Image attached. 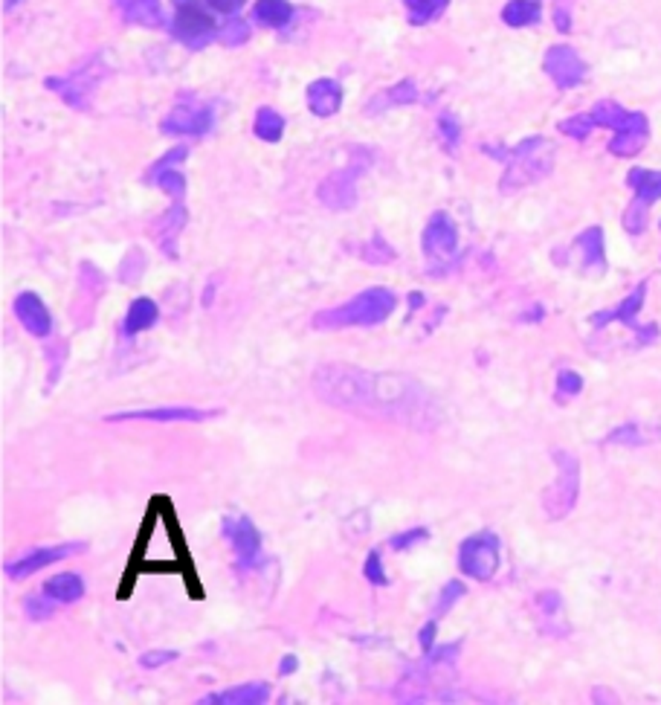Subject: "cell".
Returning a JSON list of instances; mask_svg holds the SVG:
<instances>
[{
    "mask_svg": "<svg viewBox=\"0 0 661 705\" xmlns=\"http://www.w3.org/2000/svg\"><path fill=\"white\" fill-rule=\"evenodd\" d=\"M313 392L345 413L377 415L409 427H427L433 421V398L401 372H365L357 366L328 363L313 372Z\"/></svg>",
    "mask_w": 661,
    "mask_h": 705,
    "instance_id": "6da1fadb",
    "label": "cell"
},
{
    "mask_svg": "<svg viewBox=\"0 0 661 705\" xmlns=\"http://www.w3.org/2000/svg\"><path fill=\"white\" fill-rule=\"evenodd\" d=\"M395 293L386 288H369L363 293H357L354 299L337 308L319 311L313 317V329L317 331H340V329H374L392 317L395 311Z\"/></svg>",
    "mask_w": 661,
    "mask_h": 705,
    "instance_id": "7a4b0ae2",
    "label": "cell"
},
{
    "mask_svg": "<svg viewBox=\"0 0 661 705\" xmlns=\"http://www.w3.org/2000/svg\"><path fill=\"white\" fill-rule=\"evenodd\" d=\"M488 154L499 157L502 163H508L505 174H502V181H499V189L505 195L542 181V177L554 168V145L545 143L542 136H528V140H522L517 149H488Z\"/></svg>",
    "mask_w": 661,
    "mask_h": 705,
    "instance_id": "3957f363",
    "label": "cell"
},
{
    "mask_svg": "<svg viewBox=\"0 0 661 705\" xmlns=\"http://www.w3.org/2000/svg\"><path fill=\"white\" fill-rule=\"evenodd\" d=\"M499 566H502V543L493 531H479V534H470L467 540H461L458 546L461 575L488 584L496 577Z\"/></svg>",
    "mask_w": 661,
    "mask_h": 705,
    "instance_id": "277c9868",
    "label": "cell"
},
{
    "mask_svg": "<svg viewBox=\"0 0 661 705\" xmlns=\"http://www.w3.org/2000/svg\"><path fill=\"white\" fill-rule=\"evenodd\" d=\"M554 461H557V479H554V485L545 491L542 508L549 520H563L577 505V497H580V465H577V459L572 453H565V450H557Z\"/></svg>",
    "mask_w": 661,
    "mask_h": 705,
    "instance_id": "5b68a950",
    "label": "cell"
},
{
    "mask_svg": "<svg viewBox=\"0 0 661 705\" xmlns=\"http://www.w3.org/2000/svg\"><path fill=\"white\" fill-rule=\"evenodd\" d=\"M172 33L188 50H204L209 41L218 38V27L212 15L206 12L204 0H174Z\"/></svg>",
    "mask_w": 661,
    "mask_h": 705,
    "instance_id": "8992f818",
    "label": "cell"
},
{
    "mask_svg": "<svg viewBox=\"0 0 661 705\" xmlns=\"http://www.w3.org/2000/svg\"><path fill=\"white\" fill-rule=\"evenodd\" d=\"M81 552H88V543H81V540L61 543V546H41V549H33V552L20 554L18 561L6 563L4 572H6L9 581H27L29 575H35L41 569H47V566L58 563V561H67V557L81 554Z\"/></svg>",
    "mask_w": 661,
    "mask_h": 705,
    "instance_id": "52a82bcc",
    "label": "cell"
},
{
    "mask_svg": "<svg viewBox=\"0 0 661 705\" xmlns=\"http://www.w3.org/2000/svg\"><path fill=\"white\" fill-rule=\"evenodd\" d=\"M227 543L238 557V569H256L261 561V534L250 517H224L220 520Z\"/></svg>",
    "mask_w": 661,
    "mask_h": 705,
    "instance_id": "ba28073f",
    "label": "cell"
},
{
    "mask_svg": "<svg viewBox=\"0 0 661 705\" xmlns=\"http://www.w3.org/2000/svg\"><path fill=\"white\" fill-rule=\"evenodd\" d=\"M542 70L549 73V79L557 84L560 90H569V88H577L583 79H586V61L577 56V50L569 47V44H554L549 47L542 58Z\"/></svg>",
    "mask_w": 661,
    "mask_h": 705,
    "instance_id": "9c48e42d",
    "label": "cell"
},
{
    "mask_svg": "<svg viewBox=\"0 0 661 705\" xmlns=\"http://www.w3.org/2000/svg\"><path fill=\"white\" fill-rule=\"evenodd\" d=\"M220 415V409H197V407H154V409H131V413H111L104 421L111 424H122V421H157V424H172V421H183V424H201Z\"/></svg>",
    "mask_w": 661,
    "mask_h": 705,
    "instance_id": "30bf717a",
    "label": "cell"
},
{
    "mask_svg": "<svg viewBox=\"0 0 661 705\" xmlns=\"http://www.w3.org/2000/svg\"><path fill=\"white\" fill-rule=\"evenodd\" d=\"M212 111L201 108L195 102L177 105V108L160 122L163 134H174V136H204L212 131Z\"/></svg>",
    "mask_w": 661,
    "mask_h": 705,
    "instance_id": "8fae6325",
    "label": "cell"
},
{
    "mask_svg": "<svg viewBox=\"0 0 661 705\" xmlns=\"http://www.w3.org/2000/svg\"><path fill=\"white\" fill-rule=\"evenodd\" d=\"M319 201L334 209V213H342V209H351L357 204V166L342 168V172H334L331 177H325L317 189Z\"/></svg>",
    "mask_w": 661,
    "mask_h": 705,
    "instance_id": "7c38bea8",
    "label": "cell"
},
{
    "mask_svg": "<svg viewBox=\"0 0 661 705\" xmlns=\"http://www.w3.org/2000/svg\"><path fill=\"white\" fill-rule=\"evenodd\" d=\"M458 250V229L456 224L450 221L447 213H435L429 218V224L424 229V252L429 259H438L444 261L450 256H456Z\"/></svg>",
    "mask_w": 661,
    "mask_h": 705,
    "instance_id": "4fadbf2b",
    "label": "cell"
},
{
    "mask_svg": "<svg viewBox=\"0 0 661 705\" xmlns=\"http://www.w3.org/2000/svg\"><path fill=\"white\" fill-rule=\"evenodd\" d=\"M15 317L18 322L24 325L27 334L38 337V340H44V337L52 334V317H50V308L44 305V299L38 297L33 291H24L15 297Z\"/></svg>",
    "mask_w": 661,
    "mask_h": 705,
    "instance_id": "5bb4252c",
    "label": "cell"
},
{
    "mask_svg": "<svg viewBox=\"0 0 661 705\" xmlns=\"http://www.w3.org/2000/svg\"><path fill=\"white\" fill-rule=\"evenodd\" d=\"M197 702L201 705H265L270 702V686L267 682H244V686L206 693V697H201Z\"/></svg>",
    "mask_w": 661,
    "mask_h": 705,
    "instance_id": "9a60e30c",
    "label": "cell"
},
{
    "mask_svg": "<svg viewBox=\"0 0 661 705\" xmlns=\"http://www.w3.org/2000/svg\"><path fill=\"white\" fill-rule=\"evenodd\" d=\"M589 117H592V122H595V128H612L615 134H618V131H629V128H635V125L647 122L644 113L626 111V108H621V105L612 102V99L597 102L595 108L589 111Z\"/></svg>",
    "mask_w": 661,
    "mask_h": 705,
    "instance_id": "2e32d148",
    "label": "cell"
},
{
    "mask_svg": "<svg viewBox=\"0 0 661 705\" xmlns=\"http://www.w3.org/2000/svg\"><path fill=\"white\" fill-rule=\"evenodd\" d=\"M305 97H308V108H311L313 117L328 120V117H334V113H340V108H342V88H340V81H334V79L311 81Z\"/></svg>",
    "mask_w": 661,
    "mask_h": 705,
    "instance_id": "e0dca14e",
    "label": "cell"
},
{
    "mask_svg": "<svg viewBox=\"0 0 661 705\" xmlns=\"http://www.w3.org/2000/svg\"><path fill=\"white\" fill-rule=\"evenodd\" d=\"M186 206L181 201H174V206L165 213L160 221L154 224V241L169 259H177V238H181L183 227H186Z\"/></svg>",
    "mask_w": 661,
    "mask_h": 705,
    "instance_id": "ac0fdd59",
    "label": "cell"
},
{
    "mask_svg": "<svg viewBox=\"0 0 661 705\" xmlns=\"http://www.w3.org/2000/svg\"><path fill=\"white\" fill-rule=\"evenodd\" d=\"M93 84H96V79H90L88 67L70 73V76H65V79H47V88L58 90V97L67 105H73V108H85V99L90 97Z\"/></svg>",
    "mask_w": 661,
    "mask_h": 705,
    "instance_id": "d6986e66",
    "label": "cell"
},
{
    "mask_svg": "<svg viewBox=\"0 0 661 705\" xmlns=\"http://www.w3.org/2000/svg\"><path fill=\"white\" fill-rule=\"evenodd\" d=\"M644 297H647V285H638V288H635V291L629 293V297L621 302V305H618V308H612V311H603V314H595V317H592V325H595V329H603L606 322L618 320V322H624L626 329L642 331V325L635 322V314L642 311Z\"/></svg>",
    "mask_w": 661,
    "mask_h": 705,
    "instance_id": "ffe728a7",
    "label": "cell"
},
{
    "mask_svg": "<svg viewBox=\"0 0 661 705\" xmlns=\"http://www.w3.org/2000/svg\"><path fill=\"white\" fill-rule=\"evenodd\" d=\"M113 4H117L122 18L131 20V24H140V27H149V29H157V27L165 24L160 0H113Z\"/></svg>",
    "mask_w": 661,
    "mask_h": 705,
    "instance_id": "44dd1931",
    "label": "cell"
},
{
    "mask_svg": "<svg viewBox=\"0 0 661 705\" xmlns=\"http://www.w3.org/2000/svg\"><path fill=\"white\" fill-rule=\"evenodd\" d=\"M41 593L50 595L56 604H76L85 598V581H81V575L76 572H61L56 577H50V581H44Z\"/></svg>",
    "mask_w": 661,
    "mask_h": 705,
    "instance_id": "7402d4cb",
    "label": "cell"
},
{
    "mask_svg": "<svg viewBox=\"0 0 661 705\" xmlns=\"http://www.w3.org/2000/svg\"><path fill=\"white\" fill-rule=\"evenodd\" d=\"M157 320H160V308H157V302L149 299V297H140V299H134V302H131L128 314H125L122 334H125V337H136V334L149 331Z\"/></svg>",
    "mask_w": 661,
    "mask_h": 705,
    "instance_id": "603a6c76",
    "label": "cell"
},
{
    "mask_svg": "<svg viewBox=\"0 0 661 705\" xmlns=\"http://www.w3.org/2000/svg\"><path fill=\"white\" fill-rule=\"evenodd\" d=\"M626 183L635 192V198H642L644 204L661 201V172H656V168H642V166L629 168Z\"/></svg>",
    "mask_w": 661,
    "mask_h": 705,
    "instance_id": "cb8c5ba5",
    "label": "cell"
},
{
    "mask_svg": "<svg viewBox=\"0 0 661 705\" xmlns=\"http://www.w3.org/2000/svg\"><path fill=\"white\" fill-rule=\"evenodd\" d=\"M542 18V4L540 0H508L505 9H502V20L508 27L519 29V27H534Z\"/></svg>",
    "mask_w": 661,
    "mask_h": 705,
    "instance_id": "d4e9b609",
    "label": "cell"
},
{
    "mask_svg": "<svg viewBox=\"0 0 661 705\" xmlns=\"http://www.w3.org/2000/svg\"><path fill=\"white\" fill-rule=\"evenodd\" d=\"M647 140H649V122L635 125V128H629V131H618L610 140V154L635 157L647 145Z\"/></svg>",
    "mask_w": 661,
    "mask_h": 705,
    "instance_id": "484cf974",
    "label": "cell"
},
{
    "mask_svg": "<svg viewBox=\"0 0 661 705\" xmlns=\"http://www.w3.org/2000/svg\"><path fill=\"white\" fill-rule=\"evenodd\" d=\"M577 247L583 250L586 270H592V273H603L606 270V259H603V229L601 227H589L586 233H580V238H577Z\"/></svg>",
    "mask_w": 661,
    "mask_h": 705,
    "instance_id": "4316f807",
    "label": "cell"
},
{
    "mask_svg": "<svg viewBox=\"0 0 661 705\" xmlns=\"http://www.w3.org/2000/svg\"><path fill=\"white\" fill-rule=\"evenodd\" d=\"M253 131L261 143H279L281 134H285V117L276 108H258L256 120H253Z\"/></svg>",
    "mask_w": 661,
    "mask_h": 705,
    "instance_id": "83f0119b",
    "label": "cell"
},
{
    "mask_svg": "<svg viewBox=\"0 0 661 705\" xmlns=\"http://www.w3.org/2000/svg\"><path fill=\"white\" fill-rule=\"evenodd\" d=\"M253 18L265 27L281 29V27H288V20L293 18V6L288 0H258L253 6Z\"/></svg>",
    "mask_w": 661,
    "mask_h": 705,
    "instance_id": "f1b7e54d",
    "label": "cell"
},
{
    "mask_svg": "<svg viewBox=\"0 0 661 705\" xmlns=\"http://www.w3.org/2000/svg\"><path fill=\"white\" fill-rule=\"evenodd\" d=\"M406 12H409V24L412 27H424L429 20H435L447 12L450 0H404Z\"/></svg>",
    "mask_w": 661,
    "mask_h": 705,
    "instance_id": "f546056e",
    "label": "cell"
},
{
    "mask_svg": "<svg viewBox=\"0 0 661 705\" xmlns=\"http://www.w3.org/2000/svg\"><path fill=\"white\" fill-rule=\"evenodd\" d=\"M658 436V430H647L644 424H638V421H629V424L612 430L610 436H606V445H647V441H653Z\"/></svg>",
    "mask_w": 661,
    "mask_h": 705,
    "instance_id": "4dcf8cb0",
    "label": "cell"
},
{
    "mask_svg": "<svg viewBox=\"0 0 661 705\" xmlns=\"http://www.w3.org/2000/svg\"><path fill=\"white\" fill-rule=\"evenodd\" d=\"M149 181L154 186H160L165 195H172L174 201H183V195H186V177L177 172V168H151L149 172Z\"/></svg>",
    "mask_w": 661,
    "mask_h": 705,
    "instance_id": "1f68e13d",
    "label": "cell"
},
{
    "mask_svg": "<svg viewBox=\"0 0 661 705\" xmlns=\"http://www.w3.org/2000/svg\"><path fill=\"white\" fill-rule=\"evenodd\" d=\"M412 102H418V84H415V81H409V79H404V81H397L395 88L383 90L380 102L372 105V111L395 108V105H412Z\"/></svg>",
    "mask_w": 661,
    "mask_h": 705,
    "instance_id": "d6a6232c",
    "label": "cell"
},
{
    "mask_svg": "<svg viewBox=\"0 0 661 705\" xmlns=\"http://www.w3.org/2000/svg\"><path fill=\"white\" fill-rule=\"evenodd\" d=\"M24 613L29 622H50L52 613H56V601H52L50 595H29L24 598Z\"/></svg>",
    "mask_w": 661,
    "mask_h": 705,
    "instance_id": "836d02e7",
    "label": "cell"
},
{
    "mask_svg": "<svg viewBox=\"0 0 661 705\" xmlns=\"http://www.w3.org/2000/svg\"><path fill=\"white\" fill-rule=\"evenodd\" d=\"M647 215H649V204H644L642 198H635L624 213V229L629 236H642L647 227Z\"/></svg>",
    "mask_w": 661,
    "mask_h": 705,
    "instance_id": "e575fe53",
    "label": "cell"
},
{
    "mask_svg": "<svg viewBox=\"0 0 661 705\" xmlns=\"http://www.w3.org/2000/svg\"><path fill=\"white\" fill-rule=\"evenodd\" d=\"M595 131V122L589 113H577V117H569L560 122V134H569L572 140H586Z\"/></svg>",
    "mask_w": 661,
    "mask_h": 705,
    "instance_id": "d590c367",
    "label": "cell"
},
{
    "mask_svg": "<svg viewBox=\"0 0 661 705\" xmlns=\"http://www.w3.org/2000/svg\"><path fill=\"white\" fill-rule=\"evenodd\" d=\"M429 538V529H424V525H418V529H406L401 534H392V540H389V549L392 552H406V549H415L418 543H424Z\"/></svg>",
    "mask_w": 661,
    "mask_h": 705,
    "instance_id": "8d00e7d4",
    "label": "cell"
},
{
    "mask_svg": "<svg viewBox=\"0 0 661 705\" xmlns=\"http://www.w3.org/2000/svg\"><path fill=\"white\" fill-rule=\"evenodd\" d=\"M583 392V377L572 372V369H563L557 372V401H569V398L580 395Z\"/></svg>",
    "mask_w": 661,
    "mask_h": 705,
    "instance_id": "74e56055",
    "label": "cell"
},
{
    "mask_svg": "<svg viewBox=\"0 0 661 705\" xmlns=\"http://www.w3.org/2000/svg\"><path fill=\"white\" fill-rule=\"evenodd\" d=\"M363 577L372 586H389V575H386V569H383L380 552H369V557H365V563H363Z\"/></svg>",
    "mask_w": 661,
    "mask_h": 705,
    "instance_id": "f35d334b",
    "label": "cell"
},
{
    "mask_svg": "<svg viewBox=\"0 0 661 705\" xmlns=\"http://www.w3.org/2000/svg\"><path fill=\"white\" fill-rule=\"evenodd\" d=\"M465 593H467L465 584H461V581H450L444 589H441V595H438V601H435V616H444L450 607L465 598Z\"/></svg>",
    "mask_w": 661,
    "mask_h": 705,
    "instance_id": "ab89813d",
    "label": "cell"
},
{
    "mask_svg": "<svg viewBox=\"0 0 661 705\" xmlns=\"http://www.w3.org/2000/svg\"><path fill=\"white\" fill-rule=\"evenodd\" d=\"M218 38L224 41L227 47H238V44H244V41L250 38V27L244 24V20L233 18V20H229V24L218 33Z\"/></svg>",
    "mask_w": 661,
    "mask_h": 705,
    "instance_id": "60d3db41",
    "label": "cell"
},
{
    "mask_svg": "<svg viewBox=\"0 0 661 705\" xmlns=\"http://www.w3.org/2000/svg\"><path fill=\"white\" fill-rule=\"evenodd\" d=\"M438 134H441V140H444L447 149L453 151L458 145V140H461V128H458L453 113H441V117H438Z\"/></svg>",
    "mask_w": 661,
    "mask_h": 705,
    "instance_id": "b9f144b4",
    "label": "cell"
},
{
    "mask_svg": "<svg viewBox=\"0 0 661 705\" xmlns=\"http://www.w3.org/2000/svg\"><path fill=\"white\" fill-rule=\"evenodd\" d=\"M177 656V650H145V654L140 656V665L145 670H157V668H163V665H169V662H174Z\"/></svg>",
    "mask_w": 661,
    "mask_h": 705,
    "instance_id": "7bdbcfd3",
    "label": "cell"
},
{
    "mask_svg": "<svg viewBox=\"0 0 661 705\" xmlns=\"http://www.w3.org/2000/svg\"><path fill=\"white\" fill-rule=\"evenodd\" d=\"M363 259H365V261H374V265H386V261H392V259H395V250H392V247H386L380 236H374V238H372V247H365V250H363Z\"/></svg>",
    "mask_w": 661,
    "mask_h": 705,
    "instance_id": "ee69618b",
    "label": "cell"
},
{
    "mask_svg": "<svg viewBox=\"0 0 661 705\" xmlns=\"http://www.w3.org/2000/svg\"><path fill=\"white\" fill-rule=\"evenodd\" d=\"M458 641L456 645H441V647H433L429 650V665H447V662H453L458 656Z\"/></svg>",
    "mask_w": 661,
    "mask_h": 705,
    "instance_id": "f6af8a7d",
    "label": "cell"
},
{
    "mask_svg": "<svg viewBox=\"0 0 661 705\" xmlns=\"http://www.w3.org/2000/svg\"><path fill=\"white\" fill-rule=\"evenodd\" d=\"M554 24H557L560 33H569V29H572L569 0H557V4H554Z\"/></svg>",
    "mask_w": 661,
    "mask_h": 705,
    "instance_id": "bcb514c9",
    "label": "cell"
},
{
    "mask_svg": "<svg viewBox=\"0 0 661 705\" xmlns=\"http://www.w3.org/2000/svg\"><path fill=\"white\" fill-rule=\"evenodd\" d=\"M186 157H188V149H186V145H177V149H172L169 154H163L160 160L154 163V168H172L174 163L186 160Z\"/></svg>",
    "mask_w": 661,
    "mask_h": 705,
    "instance_id": "7dc6e473",
    "label": "cell"
},
{
    "mask_svg": "<svg viewBox=\"0 0 661 705\" xmlns=\"http://www.w3.org/2000/svg\"><path fill=\"white\" fill-rule=\"evenodd\" d=\"M435 633H438V624L435 622H427L421 627V633H418V645H421V650H427V654L435 647Z\"/></svg>",
    "mask_w": 661,
    "mask_h": 705,
    "instance_id": "c3c4849f",
    "label": "cell"
},
{
    "mask_svg": "<svg viewBox=\"0 0 661 705\" xmlns=\"http://www.w3.org/2000/svg\"><path fill=\"white\" fill-rule=\"evenodd\" d=\"M209 6L215 9V12H224V15H235L241 6H244V0H206Z\"/></svg>",
    "mask_w": 661,
    "mask_h": 705,
    "instance_id": "681fc988",
    "label": "cell"
},
{
    "mask_svg": "<svg viewBox=\"0 0 661 705\" xmlns=\"http://www.w3.org/2000/svg\"><path fill=\"white\" fill-rule=\"evenodd\" d=\"M299 670V656L293 654H285L279 662V677H293V673Z\"/></svg>",
    "mask_w": 661,
    "mask_h": 705,
    "instance_id": "f907efd6",
    "label": "cell"
},
{
    "mask_svg": "<svg viewBox=\"0 0 661 705\" xmlns=\"http://www.w3.org/2000/svg\"><path fill=\"white\" fill-rule=\"evenodd\" d=\"M421 302H424V293H409V308H421Z\"/></svg>",
    "mask_w": 661,
    "mask_h": 705,
    "instance_id": "816d5d0a",
    "label": "cell"
}]
</instances>
